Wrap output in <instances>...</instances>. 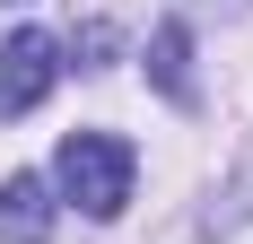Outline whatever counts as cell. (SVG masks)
Returning <instances> with one entry per match:
<instances>
[{
  "label": "cell",
  "mask_w": 253,
  "mask_h": 244,
  "mask_svg": "<svg viewBox=\"0 0 253 244\" xmlns=\"http://www.w3.org/2000/svg\"><path fill=\"white\" fill-rule=\"evenodd\" d=\"M131 174H140V157H131V140H114V131H70V140L52 148V183H61L87 218H123L131 209Z\"/></svg>",
  "instance_id": "1"
},
{
  "label": "cell",
  "mask_w": 253,
  "mask_h": 244,
  "mask_svg": "<svg viewBox=\"0 0 253 244\" xmlns=\"http://www.w3.org/2000/svg\"><path fill=\"white\" fill-rule=\"evenodd\" d=\"M52 79H61V44H52L44 26L9 35V52H0V114H35L52 96Z\"/></svg>",
  "instance_id": "2"
},
{
  "label": "cell",
  "mask_w": 253,
  "mask_h": 244,
  "mask_svg": "<svg viewBox=\"0 0 253 244\" xmlns=\"http://www.w3.org/2000/svg\"><path fill=\"white\" fill-rule=\"evenodd\" d=\"M52 218H61V209H52L44 174H9V183H0V244H44Z\"/></svg>",
  "instance_id": "3"
},
{
  "label": "cell",
  "mask_w": 253,
  "mask_h": 244,
  "mask_svg": "<svg viewBox=\"0 0 253 244\" xmlns=\"http://www.w3.org/2000/svg\"><path fill=\"white\" fill-rule=\"evenodd\" d=\"M149 70H157V87L175 105H201V87H192V35H183L175 18L157 26V44H149Z\"/></svg>",
  "instance_id": "4"
}]
</instances>
